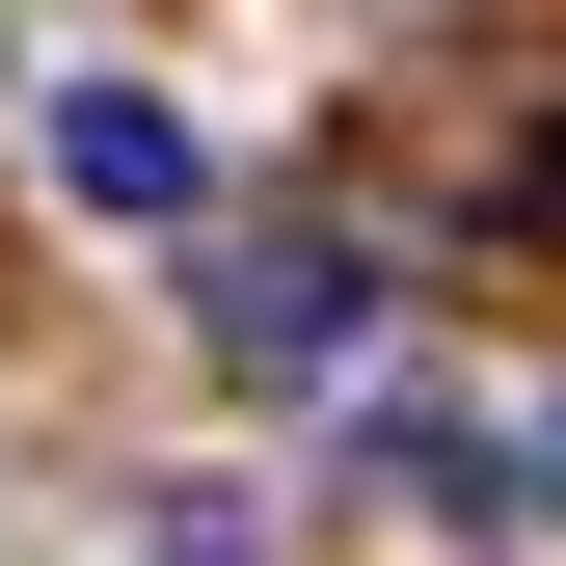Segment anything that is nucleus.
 <instances>
[{
    "label": "nucleus",
    "mask_w": 566,
    "mask_h": 566,
    "mask_svg": "<svg viewBox=\"0 0 566 566\" xmlns=\"http://www.w3.org/2000/svg\"><path fill=\"white\" fill-rule=\"evenodd\" d=\"M350 350H378V243H350V217L217 243V378H350Z\"/></svg>",
    "instance_id": "f257e3e1"
},
{
    "label": "nucleus",
    "mask_w": 566,
    "mask_h": 566,
    "mask_svg": "<svg viewBox=\"0 0 566 566\" xmlns=\"http://www.w3.org/2000/svg\"><path fill=\"white\" fill-rule=\"evenodd\" d=\"M28 163H54V217H135V243H163L189 189H217V163H189V108H163V82H54V108H28Z\"/></svg>",
    "instance_id": "f03ea898"
},
{
    "label": "nucleus",
    "mask_w": 566,
    "mask_h": 566,
    "mask_svg": "<svg viewBox=\"0 0 566 566\" xmlns=\"http://www.w3.org/2000/svg\"><path fill=\"white\" fill-rule=\"evenodd\" d=\"M378 513H513V485H485L459 405H378Z\"/></svg>",
    "instance_id": "7ed1b4c3"
},
{
    "label": "nucleus",
    "mask_w": 566,
    "mask_h": 566,
    "mask_svg": "<svg viewBox=\"0 0 566 566\" xmlns=\"http://www.w3.org/2000/svg\"><path fill=\"white\" fill-rule=\"evenodd\" d=\"M539 513H566V405H539Z\"/></svg>",
    "instance_id": "20e7f679"
}]
</instances>
